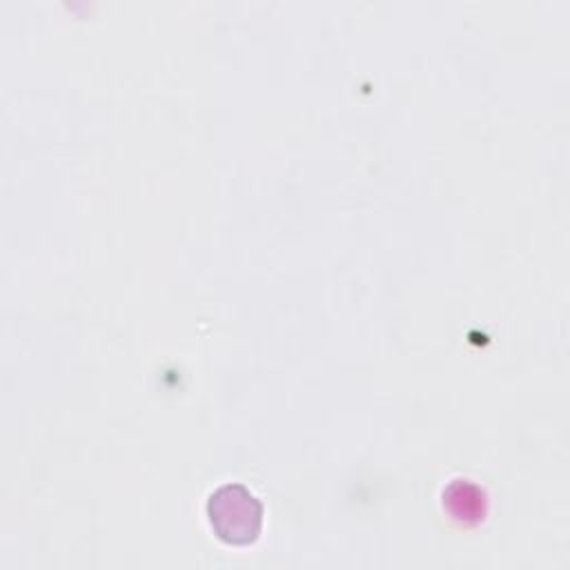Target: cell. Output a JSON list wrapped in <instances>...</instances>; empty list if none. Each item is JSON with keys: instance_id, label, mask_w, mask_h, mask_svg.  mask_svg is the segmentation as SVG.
Listing matches in <instances>:
<instances>
[{"instance_id": "cell-1", "label": "cell", "mask_w": 570, "mask_h": 570, "mask_svg": "<svg viewBox=\"0 0 570 570\" xmlns=\"http://www.w3.org/2000/svg\"><path fill=\"white\" fill-rule=\"evenodd\" d=\"M212 532L227 546H249L263 528V503L243 483L218 485L205 503Z\"/></svg>"}]
</instances>
